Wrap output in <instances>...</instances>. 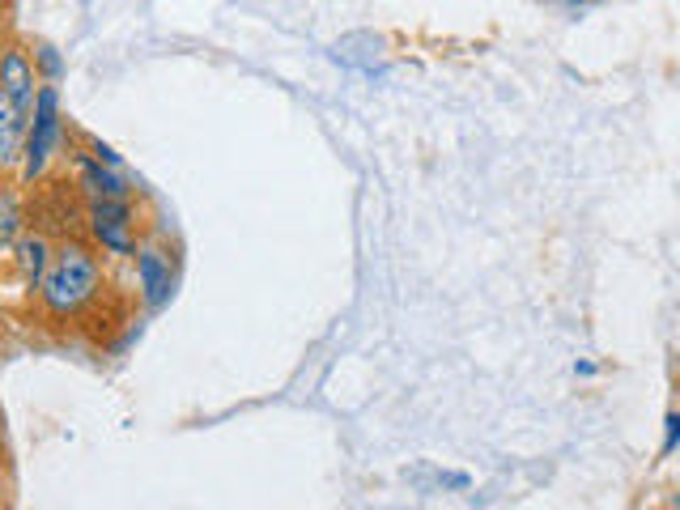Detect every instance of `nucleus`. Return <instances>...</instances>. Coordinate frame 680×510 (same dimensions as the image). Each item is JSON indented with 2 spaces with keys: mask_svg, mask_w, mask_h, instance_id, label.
Here are the masks:
<instances>
[{
  "mask_svg": "<svg viewBox=\"0 0 680 510\" xmlns=\"http://www.w3.org/2000/svg\"><path fill=\"white\" fill-rule=\"evenodd\" d=\"M39 289L51 315H73L98 294V260L81 243H64L51 255V268L39 281Z\"/></svg>",
  "mask_w": 680,
  "mask_h": 510,
  "instance_id": "f257e3e1",
  "label": "nucleus"
},
{
  "mask_svg": "<svg viewBox=\"0 0 680 510\" xmlns=\"http://www.w3.org/2000/svg\"><path fill=\"white\" fill-rule=\"evenodd\" d=\"M60 136V111H56V90H39V102H34L30 128H26V149H22V175L34 179L51 158V145Z\"/></svg>",
  "mask_w": 680,
  "mask_h": 510,
  "instance_id": "f03ea898",
  "label": "nucleus"
},
{
  "mask_svg": "<svg viewBox=\"0 0 680 510\" xmlns=\"http://www.w3.org/2000/svg\"><path fill=\"white\" fill-rule=\"evenodd\" d=\"M90 230H94L98 243L107 251H115V255H132L136 251L128 200H94L90 204Z\"/></svg>",
  "mask_w": 680,
  "mask_h": 510,
  "instance_id": "7ed1b4c3",
  "label": "nucleus"
},
{
  "mask_svg": "<svg viewBox=\"0 0 680 510\" xmlns=\"http://www.w3.org/2000/svg\"><path fill=\"white\" fill-rule=\"evenodd\" d=\"M0 90L9 94V102L17 107V115H22L26 124H30L39 94H34V68H30V60H26V51L9 47L5 56H0Z\"/></svg>",
  "mask_w": 680,
  "mask_h": 510,
  "instance_id": "20e7f679",
  "label": "nucleus"
},
{
  "mask_svg": "<svg viewBox=\"0 0 680 510\" xmlns=\"http://www.w3.org/2000/svg\"><path fill=\"white\" fill-rule=\"evenodd\" d=\"M136 277H141V289H145V302L149 306H162L166 294H170V260L162 251H136Z\"/></svg>",
  "mask_w": 680,
  "mask_h": 510,
  "instance_id": "39448f33",
  "label": "nucleus"
},
{
  "mask_svg": "<svg viewBox=\"0 0 680 510\" xmlns=\"http://www.w3.org/2000/svg\"><path fill=\"white\" fill-rule=\"evenodd\" d=\"M26 119L17 115V107L9 102V94L0 90V170L5 166H13L17 158H22V149H26Z\"/></svg>",
  "mask_w": 680,
  "mask_h": 510,
  "instance_id": "423d86ee",
  "label": "nucleus"
},
{
  "mask_svg": "<svg viewBox=\"0 0 680 510\" xmlns=\"http://www.w3.org/2000/svg\"><path fill=\"white\" fill-rule=\"evenodd\" d=\"M81 187H85V192H90L94 200H128L124 179H119L111 166L102 170V162H90V158H81Z\"/></svg>",
  "mask_w": 680,
  "mask_h": 510,
  "instance_id": "0eeeda50",
  "label": "nucleus"
},
{
  "mask_svg": "<svg viewBox=\"0 0 680 510\" xmlns=\"http://www.w3.org/2000/svg\"><path fill=\"white\" fill-rule=\"evenodd\" d=\"M17 268H22V277H26L30 285H39V281L47 277V268H51V247H47L43 234L17 238Z\"/></svg>",
  "mask_w": 680,
  "mask_h": 510,
  "instance_id": "6e6552de",
  "label": "nucleus"
},
{
  "mask_svg": "<svg viewBox=\"0 0 680 510\" xmlns=\"http://www.w3.org/2000/svg\"><path fill=\"white\" fill-rule=\"evenodd\" d=\"M17 230H22V209L9 192H0V247L17 243Z\"/></svg>",
  "mask_w": 680,
  "mask_h": 510,
  "instance_id": "1a4fd4ad",
  "label": "nucleus"
},
{
  "mask_svg": "<svg viewBox=\"0 0 680 510\" xmlns=\"http://www.w3.org/2000/svg\"><path fill=\"white\" fill-rule=\"evenodd\" d=\"M676 438H680V413H672V417H668V442H663V451H672V447H676Z\"/></svg>",
  "mask_w": 680,
  "mask_h": 510,
  "instance_id": "9d476101",
  "label": "nucleus"
},
{
  "mask_svg": "<svg viewBox=\"0 0 680 510\" xmlns=\"http://www.w3.org/2000/svg\"><path fill=\"white\" fill-rule=\"evenodd\" d=\"M43 68H47V73H56V68H60V60H56V51H51V47H43Z\"/></svg>",
  "mask_w": 680,
  "mask_h": 510,
  "instance_id": "9b49d317",
  "label": "nucleus"
},
{
  "mask_svg": "<svg viewBox=\"0 0 680 510\" xmlns=\"http://www.w3.org/2000/svg\"><path fill=\"white\" fill-rule=\"evenodd\" d=\"M672 510H680V493H676V498H672Z\"/></svg>",
  "mask_w": 680,
  "mask_h": 510,
  "instance_id": "f8f14e48",
  "label": "nucleus"
}]
</instances>
